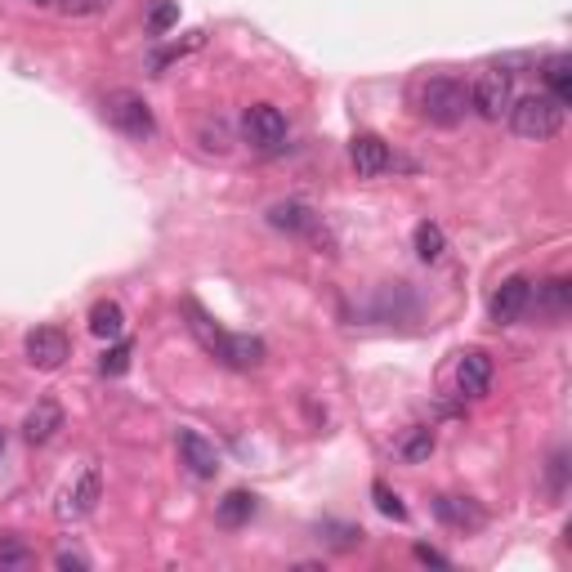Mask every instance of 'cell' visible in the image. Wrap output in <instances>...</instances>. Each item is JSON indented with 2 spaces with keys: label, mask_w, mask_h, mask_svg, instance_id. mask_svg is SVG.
<instances>
[{
  "label": "cell",
  "mask_w": 572,
  "mask_h": 572,
  "mask_svg": "<svg viewBox=\"0 0 572 572\" xmlns=\"http://www.w3.org/2000/svg\"><path fill=\"white\" fill-rule=\"evenodd\" d=\"M505 117H510V130L519 139L546 143V139H555L559 130H564L568 108L559 99H550V94H528V99H514Z\"/></svg>",
  "instance_id": "cell-1"
},
{
  "label": "cell",
  "mask_w": 572,
  "mask_h": 572,
  "mask_svg": "<svg viewBox=\"0 0 572 572\" xmlns=\"http://www.w3.org/2000/svg\"><path fill=\"white\" fill-rule=\"evenodd\" d=\"M470 112V90L452 76H429L421 85V117L429 126H443V130H456Z\"/></svg>",
  "instance_id": "cell-2"
},
{
  "label": "cell",
  "mask_w": 572,
  "mask_h": 572,
  "mask_svg": "<svg viewBox=\"0 0 572 572\" xmlns=\"http://www.w3.org/2000/svg\"><path fill=\"white\" fill-rule=\"evenodd\" d=\"M103 117H108L112 130H121V135L135 139V143L157 135V117H152V108L135 90H112L108 99H103Z\"/></svg>",
  "instance_id": "cell-3"
},
{
  "label": "cell",
  "mask_w": 572,
  "mask_h": 572,
  "mask_svg": "<svg viewBox=\"0 0 572 572\" xmlns=\"http://www.w3.org/2000/svg\"><path fill=\"white\" fill-rule=\"evenodd\" d=\"M510 103H514V76L505 68H488L479 76V85L470 90V108L488 121H501L510 112Z\"/></svg>",
  "instance_id": "cell-4"
},
{
  "label": "cell",
  "mask_w": 572,
  "mask_h": 572,
  "mask_svg": "<svg viewBox=\"0 0 572 572\" xmlns=\"http://www.w3.org/2000/svg\"><path fill=\"white\" fill-rule=\"evenodd\" d=\"M242 135H246L251 148L273 152V148H282L286 143V117L273 108V103H251L246 117H242Z\"/></svg>",
  "instance_id": "cell-5"
},
{
  "label": "cell",
  "mask_w": 572,
  "mask_h": 572,
  "mask_svg": "<svg viewBox=\"0 0 572 572\" xmlns=\"http://www.w3.org/2000/svg\"><path fill=\"white\" fill-rule=\"evenodd\" d=\"M434 514H438V523H447V528H456V532L488 528V510H483L474 497H452V492H438V497H434Z\"/></svg>",
  "instance_id": "cell-6"
},
{
  "label": "cell",
  "mask_w": 572,
  "mask_h": 572,
  "mask_svg": "<svg viewBox=\"0 0 572 572\" xmlns=\"http://www.w3.org/2000/svg\"><path fill=\"white\" fill-rule=\"evenodd\" d=\"M72 354V340L63 336L59 327H36L32 336H27V362H32L36 371H59L63 362Z\"/></svg>",
  "instance_id": "cell-7"
},
{
  "label": "cell",
  "mask_w": 572,
  "mask_h": 572,
  "mask_svg": "<svg viewBox=\"0 0 572 572\" xmlns=\"http://www.w3.org/2000/svg\"><path fill=\"white\" fill-rule=\"evenodd\" d=\"M492 322L497 327H510V322H519L523 313L532 309V282L528 278H505L497 291H492Z\"/></svg>",
  "instance_id": "cell-8"
},
{
  "label": "cell",
  "mask_w": 572,
  "mask_h": 572,
  "mask_svg": "<svg viewBox=\"0 0 572 572\" xmlns=\"http://www.w3.org/2000/svg\"><path fill=\"white\" fill-rule=\"evenodd\" d=\"M269 224L278 228V233H291V237H318L322 215L313 211L309 202H295V197H286V202H273L269 206Z\"/></svg>",
  "instance_id": "cell-9"
},
{
  "label": "cell",
  "mask_w": 572,
  "mask_h": 572,
  "mask_svg": "<svg viewBox=\"0 0 572 572\" xmlns=\"http://www.w3.org/2000/svg\"><path fill=\"white\" fill-rule=\"evenodd\" d=\"M99 497H103V479H99V470H85L81 479L72 483L68 492L59 497V505H54V514L59 519H85V514H94V505H99Z\"/></svg>",
  "instance_id": "cell-10"
},
{
  "label": "cell",
  "mask_w": 572,
  "mask_h": 572,
  "mask_svg": "<svg viewBox=\"0 0 572 572\" xmlns=\"http://www.w3.org/2000/svg\"><path fill=\"white\" fill-rule=\"evenodd\" d=\"M184 318H188V331L197 336V345H202L211 358L224 362V358H228V340H233V331L219 327V322H215L197 300H184Z\"/></svg>",
  "instance_id": "cell-11"
},
{
  "label": "cell",
  "mask_w": 572,
  "mask_h": 572,
  "mask_svg": "<svg viewBox=\"0 0 572 572\" xmlns=\"http://www.w3.org/2000/svg\"><path fill=\"white\" fill-rule=\"evenodd\" d=\"M349 161H354L358 179H380L389 166H394V152L380 135H354L349 143Z\"/></svg>",
  "instance_id": "cell-12"
},
{
  "label": "cell",
  "mask_w": 572,
  "mask_h": 572,
  "mask_svg": "<svg viewBox=\"0 0 572 572\" xmlns=\"http://www.w3.org/2000/svg\"><path fill=\"white\" fill-rule=\"evenodd\" d=\"M456 389H461V398H483L492 389V358L483 349H465L456 358Z\"/></svg>",
  "instance_id": "cell-13"
},
{
  "label": "cell",
  "mask_w": 572,
  "mask_h": 572,
  "mask_svg": "<svg viewBox=\"0 0 572 572\" xmlns=\"http://www.w3.org/2000/svg\"><path fill=\"white\" fill-rule=\"evenodd\" d=\"M175 447H179V461H184L188 470L197 474V479H215V474H219V452H215V443H206L197 429H179Z\"/></svg>",
  "instance_id": "cell-14"
},
{
  "label": "cell",
  "mask_w": 572,
  "mask_h": 572,
  "mask_svg": "<svg viewBox=\"0 0 572 572\" xmlns=\"http://www.w3.org/2000/svg\"><path fill=\"white\" fill-rule=\"evenodd\" d=\"M63 429V407L54 403V398H41V403L32 407V412L23 416V438L32 447H41V443H50L54 434Z\"/></svg>",
  "instance_id": "cell-15"
},
{
  "label": "cell",
  "mask_w": 572,
  "mask_h": 572,
  "mask_svg": "<svg viewBox=\"0 0 572 572\" xmlns=\"http://www.w3.org/2000/svg\"><path fill=\"white\" fill-rule=\"evenodd\" d=\"M394 456H398V461H407V465L429 461V456H434V429H429V425L403 429V438L394 443Z\"/></svg>",
  "instance_id": "cell-16"
},
{
  "label": "cell",
  "mask_w": 572,
  "mask_h": 572,
  "mask_svg": "<svg viewBox=\"0 0 572 572\" xmlns=\"http://www.w3.org/2000/svg\"><path fill=\"white\" fill-rule=\"evenodd\" d=\"M251 514H255V492L233 488L224 501H219L215 523H219V528H242V523H251Z\"/></svg>",
  "instance_id": "cell-17"
},
{
  "label": "cell",
  "mask_w": 572,
  "mask_h": 572,
  "mask_svg": "<svg viewBox=\"0 0 572 572\" xmlns=\"http://www.w3.org/2000/svg\"><path fill=\"white\" fill-rule=\"evenodd\" d=\"M90 331L99 340H121V331H126V309H121L117 300H99L90 309Z\"/></svg>",
  "instance_id": "cell-18"
},
{
  "label": "cell",
  "mask_w": 572,
  "mask_h": 572,
  "mask_svg": "<svg viewBox=\"0 0 572 572\" xmlns=\"http://www.w3.org/2000/svg\"><path fill=\"white\" fill-rule=\"evenodd\" d=\"M532 300H537V309H541V313H550V318H564L568 304H572V282H568V278H550V282H541L537 291H532Z\"/></svg>",
  "instance_id": "cell-19"
},
{
  "label": "cell",
  "mask_w": 572,
  "mask_h": 572,
  "mask_svg": "<svg viewBox=\"0 0 572 572\" xmlns=\"http://www.w3.org/2000/svg\"><path fill=\"white\" fill-rule=\"evenodd\" d=\"M541 76H546V85H550V99H559L568 108L572 103V59L568 54H550Z\"/></svg>",
  "instance_id": "cell-20"
},
{
  "label": "cell",
  "mask_w": 572,
  "mask_h": 572,
  "mask_svg": "<svg viewBox=\"0 0 572 572\" xmlns=\"http://www.w3.org/2000/svg\"><path fill=\"white\" fill-rule=\"evenodd\" d=\"M264 362V340L260 336H233L228 340V358L224 367H237V371H251Z\"/></svg>",
  "instance_id": "cell-21"
},
{
  "label": "cell",
  "mask_w": 572,
  "mask_h": 572,
  "mask_svg": "<svg viewBox=\"0 0 572 572\" xmlns=\"http://www.w3.org/2000/svg\"><path fill=\"white\" fill-rule=\"evenodd\" d=\"M206 45V32L197 27V32H188L184 41H175V45H166V50H152V59H148V68L152 72H161L166 63H175V59H184V54H193V50H202Z\"/></svg>",
  "instance_id": "cell-22"
},
{
  "label": "cell",
  "mask_w": 572,
  "mask_h": 572,
  "mask_svg": "<svg viewBox=\"0 0 572 572\" xmlns=\"http://www.w3.org/2000/svg\"><path fill=\"white\" fill-rule=\"evenodd\" d=\"M371 501H376V510L385 514V519H394V523H407V519H412V510L403 505V497H398L389 483H380V479L371 483Z\"/></svg>",
  "instance_id": "cell-23"
},
{
  "label": "cell",
  "mask_w": 572,
  "mask_h": 572,
  "mask_svg": "<svg viewBox=\"0 0 572 572\" xmlns=\"http://www.w3.org/2000/svg\"><path fill=\"white\" fill-rule=\"evenodd\" d=\"M443 251H447V237H443V228H438V224H429V219H425V224H416V255H421L425 264H434Z\"/></svg>",
  "instance_id": "cell-24"
},
{
  "label": "cell",
  "mask_w": 572,
  "mask_h": 572,
  "mask_svg": "<svg viewBox=\"0 0 572 572\" xmlns=\"http://www.w3.org/2000/svg\"><path fill=\"white\" fill-rule=\"evenodd\" d=\"M32 564H36V555L23 546V541H18V537H0V572H23Z\"/></svg>",
  "instance_id": "cell-25"
},
{
  "label": "cell",
  "mask_w": 572,
  "mask_h": 572,
  "mask_svg": "<svg viewBox=\"0 0 572 572\" xmlns=\"http://www.w3.org/2000/svg\"><path fill=\"white\" fill-rule=\"evenodd\" d=\"M175 23H179V0H157V5H152V14H148V32L152 36H166Z\"/></svg>",
  "instance_id": "cell-26"
},
{
  "label": "cell",
  "mask_w": 572,
  "mask_h": 572,
  "mask_svg": "<svg viewBox=\"0 0 572 572\" xmlns=\"http://www.w3.org/2000/svg\"><path fill=\"white\" fill-rule=\"evenodd\" d=\"M197 139H202V148H206V152H219V157H224V152L233 148V135H228L224 121H202Z\"/></svg>",
  "instance_id": "cell-27"
},
{
  "label": "cell",
  "mask_w": 572,
  "mask_h": 572,
  "mask_svg": "<svg viewBox=\"0 0 572 572\" xmlns=\"http://www.w3.org/2000/svg\"><path fill=\"white\" fill-rule=\"evenodd\" d=\"M130 354H135V349H130V340H117V345H112L108 354H103L99 371H103V376H121V371L130 367Z\"/></svg>",
  "instance_id": "cell-28"
},
{
  "label": "cell",
  "mask_w": 572,
  "mask_h": 572,
  "mask_svg": "<svg viewBox=\"0 0 572 572\" xmlns=\"http://www.w3.org/2000/svg\"><path fill=\"white\" fill-rule=\"evenodd\" d=\"M54 568H63V572H85V568H90V559H85L81 550H59V555H54Z\"/></svg>",
  "instance_id": "cell-29"
},
{
  "label": "cell",
  "mask_w": 572,
  "mask_h": 572,
  "mask_svg": "<svg viewBox=\"0 0 572 572\" xmlns=\"http://www.w3.org/2000/svg\"><path fill=\"white\" fill-rule=\"evenodd\" d=\"M416 559H421V564H434V568H452V559L438 555L434 546H416Z\"/></svg>",
  "instance_id": "cell-30"
},
{
  "label": "cell",
  "mask_w": 572,
  "mask_h": 572,
  "mask_svg": "<svg viewBox=\"0 0 572 572\" xmlns=\"http://www.w3.org/2000/svg\"><path fill=\"white\" fill-rule=\"evenodd\" d=\"M99 5H108V0H68V9H76V14H90Z\"/></svg>",
  "instance_id": "cell-31"
},
{
  "label": "cell",
  "mask_w": 572,
  "mask_h": 572,
  "mask_svg": "<svg viewBox=\"0 0 572 572\" xmlns=\"http://www.w3.org/2000/svg\"><path fill=\"white\" fill-rule=\"evenodd\" d=\"M0 452H5V429H0Z\"/></svg>",
  "instance_id": "cell-32"
}]
</instances>
